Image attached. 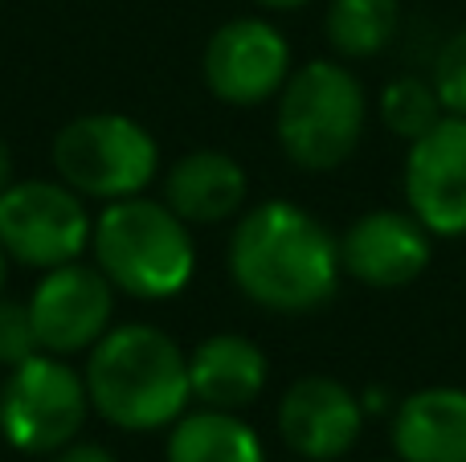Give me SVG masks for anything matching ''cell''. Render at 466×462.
Listing matches in <instances>:
<instances>
[{
  "instance_id": "obj_8",
  "label": "cell",
  "mask_w": 466,
  "mask_h": 462,
  "mask_svg": "<svg viewBox=\"0 0 466 462\" xmlns=\"http://www.w3.org/2000/svg\"><path fill=\"white\" fill-rule=\"evenodd\" d=\"M405 201L434 237H466V119L442 115L405 156Z\"/></svg>"
},
{
  "instance_id": "obj_22",
  "label": "cell",
  "mask_w": 466,
  "mask_h": 462,
  "mask_svg": "<svg viewBox=\"0 0 466 462\" xmlns=\"http://www.w3.org/2000/svg\"><path fill=\"white\" fill-rule=\"evenodd\" d=\"M13 185V152H8V144L0 139V193Z\"/></svg>"
},
{
  "instance_id": "obj_16",
  "label": "cell",
  "mask_w": 466,
  "mask_h": 462,
  "mask_svg": "<svg viewBox=\"0 0 466 462\" xmlns=\"http://www.w3.org/2000/svg\"><path fill=\"white\" fill-rule=\"evenodd\" d=\"M168 462H266L258 434L229 409L180 414L168 434Z\"/></svg>"
},
{
  "instance_id": "obj_4",
  "label": "cell",
  "mask_w": 466,
  "mask_h": 462,
  "mask_svg": "<svg viewBox=\"0 0 466 462\" xmlns=\"http://www.w3.org/2000/svg\"><path fill=\"white\" fill-rule=\"evenodd\" d=\"M369 95L339 62H307L279 90L274 131L287 160L303 172H331L360 147Z\"/></svg>"
},
{
  "instance_id": "obj_23",
  "label": "cell",
  "mask_w": 466,
  "mask_h": 462,
  "mask_svg": "<svg viewBox=\"0 0 466 462\" xmlns=\"http://www.w3.org/2000/svg\"><path fill=\"white\" fill-rule=\"evenodd\" d=\"M262 8H274V13H290V8H303L307 0H258Z\"/></svg>"
},
{
  "instance_id": "obj_6",
  "label": "cell",
  "mask_w": 466,
  "mask_h": 462,
  "mask_svg": "<svg viewBox=\"0 0 466 462\" xmlns=\"http://www.w3.org/2000/svg\"><path fill=\"white\" fill-rule=\"evenodd\" d=\"M90 414L86 377L46 352L25 365L8 368L0 385V434L13 450L25 455H54L70 447Z\"/></svg>"
},
{
  "instance_id": "obj_11",
  "label": "cell",
  "mask_w": 466,
  "mask_h": 462,
  "mask_svg": "<svg viewBox=\"0 0 466 462\" xmlns=\"http://www.w3.org/2000/svg\"><path fill=\"white\" fill-rule=\"evenodd\" d=\"M434 258V234L413 213L401 209H372L356 217L339 237V266L356 283L397 291L426 275Z\"/></svg>"
},
{
  "instance_id": "obj_12",
  "label": "cell",
  "mask_w": 466,
  "mask_h": 462,
  "mask_svg": "<svg viewBox=\"0 0 466 462\" xmlns=\"http://www.w3.org/2000/svg\"><path fill=\"white\" fill-rule=\"evenodd\" d=\"M364 406L336 377H303L279 401V434L299 458L336 462L360 442Z\"/></svg>"
},
{
  "instance_id": "obj_15",
  "label": "cell",
  "mask_w": 466,
  "mask_h": 462,
  "mask_svg": "<svg viewBox=\"0 0 466 462\" xmlns=\"http://www.w3.org/2000/svg\"><path fill=\"white\" fill-rule=\"evenodd\" d=\"M188 381L193 397L205 409H238L254 406L266 389V352L254 340L233 332H218L197 344L188 357Z\"/></svg>"
},
{
  "instance_id": "obj_5",
  "label": "cell",
  "mask_w": 466,
  "mask_h": 462,
  "mask_svg": "<svg viewBox=\"0 0 466 462\" xmlns=\"http://www.w3.org/2000/svg\"><path fill=\"white\" fill-rule=\"evenodd\" d=\"M54 168L78 196L123 201L156 180L160 147L127 115H82L54 136Z\"/></svg>"
},
{
  "instance_id": "obj_14",
  "label": "cell",
  "mask_w": 466,
  "mask_h": 462,
  "mask_svg": "<svg viewBox=\"0 0 466 462\" xmlns=\"http://www.w3.org/2000/svg\"><path fill=\"white\" fill-rule=\"evenodd\" d=\"M246 172L226 152H188L164 176V205L188 226H218L246 205Z\"/></svg>"
},
{
  "instance_id": "obj_1",
  "label": "cell",
  "mask_w": 466,
  "mask_h": 462,
  "mask_svg": "<svg viewBox=\"0 0 466 462\" xmlns=\"http://www.w3.org/2000/svg\"><path fill=\"white\" fill-rule=\"evenodd\" d=\"M229 275L249 303L279 316H303L336 295L339 242L319 217L290 201H262L229 237Z\"/></svg>"
},
{
  "instance_id": "obj_17",
  "label": "cell",
  "mask_w": 466,
  "mask_h": 462,
  "mask_svg": "<svg viewBox=\"0 0 466 462\" xmlns=\"http://www.w3.org/2000/svg\"><path fill=\"white\" fill-rule=\"evenodd\" d=\"M323 29L336 54L377 57L401 29V0H331Z\"/></svg>"
},
{
  "instance_id": "obj_3",
  "label": "cell",
  "mask_w": 466,
  "mask_h": 462,
  "mask_svg": "<svg viewBox=\"0 0 466 462\" xmlns=\"http://www.w3.org/2000/svg\"><path fill=\"white\" fill-rule=\"evenodd\" d=\"M90 246L111 286L136 299H172L188 286L197 266L188 221L147 196H123L106 205L95 221Z\"/></svg>"
},
{
  "instance_id": "obj_19",
  "label": "cell",
  "mask_w": 466,
  "mask_h": 462,
  "mask_svg": "<svg viewBox=\"0 0 466 462\" xmlns=\"http://www.w3.org/2000/svg\"><path fill=\"white\" fill-rule=\"evenodd\" d=\"M434 90L442 98L446 115H462L466 119V25L459 33L446 37V45L438 49V62H434Z\"/></svg>"
},
{
  "instance_id": "obj_20",
  "label": "cell",
  "mask_w": 466,
  "mask_h": 462,
  "mask_svg": "<svg viewBox=\"0 0 466 462\" xmlns=\"http://www.w3.org/2000/svg\"><path fill=\"white\" fill-rule=\"evenodd\" d=\"M37 332H33L29 319V303H13L0 299V365L16 368L29 357H37Z\"/></svg>"
},
{
  "instance_id": "obj_7",
  "label": "cell",
  "mask_w": 466,
  "mask_h": 462,
  "mask_svg": "<svg viewBox=\"0 0 466 462\" xmlns=\"http://www.w3.org/2000/svg\"><path fill=\"white\" fill-rule=\"evenodd\" d=\"M90 213L70 185L21 180L0 193V250L21 266L54 270L90 246Z\"/></svg>"
},
{
  "instance_id": "obj_25",
  "label": "cell",
  "mask_w": 466,
  "mask_h": 462,
  "mask_svg": "<svg viewBox=\"0 0 466 462\" xmlns=\"http://www.w3.org/2000/svg\"><path fill=\"white\" fill-rule=\"evenodd\" d=\"M397 462H401V458H397Z\"/></svg>"
},
{
  "instance_id": "obj_9",
  "label": "cell",
  "mask_w": 466,
  "mask_h": 462,
  "mask_svg": "<svg viewBox=\"0 0 466 462\" xmlns=\"http://www.w3.org/2000/svg\"><path fill=\"white\" fill-rule=\"evenodd\" d=\"M115 311V286L98 266L66 262V266L46 270L29 299V319L37 344L54 357L95 348L103 340Z\"/></svg>"
},
{
  "instance_id": "obj_24",
  "label": "cell",
  "mask_w": 466,
  "mask_h": 462,
  "mask_svg": "<svg viewBox=\"0 0 466 462\" xmlns=\"http://www.w3.org/2000/svg\"><path fill=\"white\" fill-rule=\"evenodd\" d=\"M5 262H8V254L0 250V291H5Z\"/></svg>"
},
{
  "instance_id": "obj_13",
  "label": "cell",
  "mask_w": 466,
  "mask_h": 462,
  "mask_svg": "<svg viewBox=\"0 0 466 462\" xmlns=\"http://www.w3.org/2000/svg\"><path fill=\"white\" fill-rule=\"evenodd\" d=\"M393 450L401 462H466V389L430 385L397 406Z\"/></svg>"
},
{
  "instance_id": "obj_2",
  "label": "cell",
  "mask_w": 466,
  "mask_h": 462,
  "mask_svg": "<svg viewBox=\"0 0 466 462\" xmlns=\"http://www.w3.org/2000/svg\"><path fill=\"white\" fill-rule=\"evenodd\" d=\"M82 377L95 414L131 434L172 426L193 397L188 357L172 336L147 324L106 327Z\"/></svg>"
},
{
  "instance_id": "obj_18",
  "label": "cell",
  "mask_w": 466,
  "mask_h": 462,
  "mask_svg": "<svg viewBox=\"0 0 466 462\" xmlns=\"http://www.w3.org/2000/svg\"><path fill=\"white\" fill-rule=\"evenodd\" d=\"M442 115H446L442 98H438L434 82H426V78L405 74V78H393L380 90V123H385L397 139H405V144L421 139Z\"/></svg>"
},
{
  "instance_id": "obj_21",
  "label": "cell",
  "mask_w": 466,
  "mask_h": 462,
  "mask_svg": "<svg viewBox=\"0 0 466 462\" xmlns=\"http://www.w3.org/2000/svg\"><path fill=\"white\" fill-rule=\"evenodd\" d=\"M57 462H115V455L106 447H95V442H78V447H66Z\"/></svg>"
},
{
  "instance_id": "obj_10",
  "label": "cell",
  "mask_w": 466,
  "mask_h": 462,
  "mask_svg": "<svg viewBox=\"0 0 466 462\" xmlns=\"http://www.w3.org/2000/svg\"><path fill=\"white\" fill-rule=\"evenodd\" d=\"M290 78V45L270 21L238 16L205 45V82L229 106H258Z\"/></svg>"
}]
</instances>
